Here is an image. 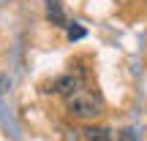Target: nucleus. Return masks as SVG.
<instances>
[{
  "mask_svg": "<svg viewBox=\"0 0 147 141\" xmlns=\"http://www.w3.org/2000/svg\"><path fill=\"white\" fill-rule=\"evenodd\" d=\"M65 109L76 120H95V117L104 114V100H101L98 92H93V90H87L82 84L71 95H65Z\"/></svg>",
  "mask_w": 147,
  "mask_h": 141,
  "instance_id": "1",
  "label": "nucleus"
},
{
  "mask_svg": "<svg viewBox=\"0 0 147 141\" xmlns=\"http://www.w3.org/2000/svg\"><path fill=\"white\" fill-rule=\"evenodd\" d=\"M82 84H84V76L71 71V73H65V76H57L55 82H49V90H47V92H57V95H63V98H65V95H71L74 90H79Z\"/></svg>",
  "mask_w": 147,
  "mask_h": 141,
  "instance_id": "2",
  "label": "nucleus"
},
{
  "mask_svg": "<svg viewBox=\"0 0 147 141\" xmlns=\"http://www.w3.org/2000/svg\"><path fill=\"white\" fill-rule=\"evenodd\" d=\"M82 141H123V136L115 133L112 128H84Z\"/></svg>",
  "mask_w": 147,
  "mask_h": 141,
  "instance_id": "3",
  "label": "nucleus"
},
{
  "mask_svg": "<svg viewBox=\"0 0 147 141\" xmlns=\"http://www.w3.org/2000/svg\"><path fill=\"white\" fill-rule=\"evenodd\" d=\"M47 16H49L57 27H65V25H68V22H65L63 3H60V0H47Z\"/></svg>",
  "mask_w": 147,
  "mask_h": 141,
  "instance_id": "4",
  "label": "nucleus"
},
{
  "mask_svg": "<svg viewBox=\"0 0 147 141\" xmlns=\"http://www.w3.org/2000/svg\"><path fill=\"white\" fill-rule=\"evenodd\" d=\"M68 27V38L71 41H76V38H84V27H79L76 22H71V25H65Z\"/></svg>",
  "mask_w": 147,
  "mask_h": 141,
  "instance_id": "5",
  "label": "nucleus"
},
{
  "mask_svg": "<svg viewBox=\"0 0 147 141\" xmlns=\"http://www.w3.org/2000/svg\"><path fill=\"white\" fill-rule=\"evenodd\" d=\"M8 87H11V79L0 73V92H5V90H8Z\"/></svg>",
  "mask_w": 147,
  "mask_h": 141,
  "instance_id": "6",
  "label": "nucleus"
}]
</instances>
